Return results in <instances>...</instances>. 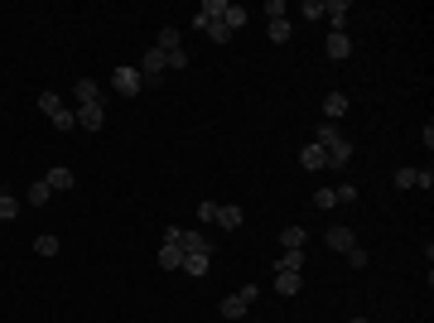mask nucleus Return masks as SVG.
<instances>
[{
    "instance_id": "obj_7",
    "label": "nucleus",
    "mask_w": 434,
    "mask_h": 323,
    "mask_svg": "<svg viewBox=\"0 0 434 323\" xmlns=\"http://www.w3.org/2000/svg\"><path fill=\"white\" fill-rule=\"evenodd\" d=\"M207 265H212V256H203V251H183V260H179V270H183V275H193V280H198V275H207Z\"/></svg>"
},
{
    "instance_id": "obj_23",
    "label": "nucleus",
    "mask_w": 434,
    "mask_h": 323,
    "mask_svg": "<svg viewBox=\"0 0 434 323\" xmlns=\"http://www.w3.org/2000/svg\"><path fill=\"white\" fill-rule=\"evenodd\" d=\"M179 260H183L179 246H159V270H179Z\"/></svg>"
},
{
    "instance_id": "obj_24",
    "label": "nucleus",
    "mask_w": 434,
    "mask_h": 323,
    "mask_svg": "<svg viewBox=\"0 0 434 323\" xmlns=\"http://www.w3.org/2000/svg\"><path fill=\"white\" fill-rule=\"evenodd\" d=\"M222 25H227V30H242V25H247V10L227 0V15H222Z\"/></svg>"
},
{
    "instance_id": "obj_37",
    "label": "nucleus",
    "mask_w": 434,
    "mask_h": 323,
    "mask_svg": "<svg viewBox=\"0 0 434 323\" xmlns=\"http://www.w3.org/2000/svg\"><path fill=\"white\" fill-rule=\"evenodd\" d=\"M415 188H424V193H429V188H434V174H429V169H420V174H415Z\"/></svg>"
},
{
    "instance_id": "obj_3",
    "label": "nucleus",
    "mask_w": 434,
    "mask_h": 323,
    "mask_svg": "<svg viewBox=\"0 0 434 323\" xmlns=\"http://www.w3.org/2000/svg\"><path fill=\"white\" fill-rule=\"evenodd\" d=\"M111 87H116V97H140V92H145V82H140L135 68H116V73H111Z\"/></svg>"
},
{
    "instance_id": "obj_26",
    "label": "nucleus",
    "mask_w": 434,
    "mask_h": 323,
    "mask_svg": "<svg viewBox=\"0 0 434 323\" xmlns=\"http://www.w3.org/2000/svg\"><path fill=\"white\" fill-rule=\"evenodd\" d=\"M10 217H20V198L0 193V222H10Z\"/></svg>"
},
{
    "instance_id": "obj_11",
    "label": "nucleus",
    "mask_w": 434,
    "mask_h": 323,
    "mask_svg": "<svg viewBox=\"0 0 434 323\" xmlns=\"http://www.w3.org/2000/svg\"><path fill=\"white\" fill-rule=\"evenodd\" d=\"M92 102H106V92L92 78H78V107H92Z\"/></svg>"
},
{
    "instance_id": "obj_33",
    "label": "nucleus",
    "mask_w": 434,
    "mask_h": 323,
    "mask_svg": "<svg viewBox=\"0 0 434 323\" xmlns=\"http://www.w3.org/2000/svg\"><path fill=\"white\" fill-rule=\"evenodd\" d=\"M314 208H338V198H333V188H319V193H314Z\"/></svg>"
},
{
    "instance_id": "obj_21",
    "label": "nucleus",
    "mask_w": 434,
    "mask_h": 323,
    "mask_svg": "<svg viewBox=\"0 0 434 323\" xmlns=\"http://www.w3.org/2000/svg\"><path fill=\"white\" fill-rule=\"evenodd\" d=\"M39 111H44V116H58V111H63V97H58V92H39Z\"/></svg>"
},
{
    "instance_id": "obj_31",
    "label": "nucleus",
    "mask_w": 434,
    "mask_h": 323,
    "mask_svg": "<svg viewBox=\"0 0 434 323\" xmlns=\"http://www.w3.org/2000/svg\"><path fill=\"white\" fill-rule=\"evenodd\" d=\"M415 174L420 169H396V188H415Z\"/></svg>"
},
{
    "instance_id": "obj_27",
    "label": "nucleus",
    "mask_w": 434,
    "mask_h": 323,
    "mask_svg": "<svg viewBox=\"0 0 434 323\" xmlns=\"http://www.w3.org/2000/svg\"><path fill=\"white\" fill-rule=\"evenodd\" d=\"M290 34H295L290 20H271V39H275V44H290Z\"/></svg>"
},
{
    "instance_id": "obj_20",
    "label": "nucleus",
    "mask_w": 434,
    "mask_h": 323,
    "mask_svg": "<svg viewBox=\"0 0 434 323\" xmlns=\"http://www.w3.org/2000/svg\"><path fill=\"white\" fill-rule=\"evenodd\" d=\"M155 49H164V54L183 49V44H179V30H174V25H164V30H159V44H155Z\"/></svg>"
},
{
    "instance_id": "obj_36",
    "label": "nucleus",
    "mask_w": 434,
    "mask_h": 323,
    "mask_svg": "<svg viewBox=\"0 0 434 323\" xmlns=\"http://www.w3.org/2000/svg\"><path fill=\"white\" fill-rule=\"evenodd\" d=\"M164 58H169V68H188V54H183V49H174V54H164Z\"/></svg>"
},
{
    "instance_id": "obj_9",
    "label": "nucleus",
    "mask_w": 434,
    "mask_h": 323,
    "mask_svg": "<svg viewBox=\"0 0 434 323\" xmlns=\"http://www.w3.org/2000/svg\"><path fill=\"white\" fill-rule=\"evenodd\" d=\"M217 222H222V227H227V232H237V227H242V222H247V212H242V208H237V203H217Z\"/></svg>"
},
{
    "instance_id": "obj_30",
    "label": "nucleus",
    "mask_w": 434,
    "mask_h": 323,
    "mask_svg": "<svg viewBox=\"0 0 434 323\" xmlns=\"http://www.w3.org/2000/svg\"><path fill=\"white\" fill-rule=\"evenodd\" d=\"M367 260H372V256H367L362 246H352V251H347V265H352V270H367Z\"/></svg>"
},
{
    "instance_id": "obj_29",
    "label": "nucleus",
    "mask_w": 434,
    "mask_h": 323,
    "mask_svg": "<svg viewBox=\"0 0 434 323\" xmlns=\"http://www.w3.org/2000/svg\"><path fill=\"white\" fill-rule=\"evenodd\" d=\"M207 39H212V44H227V39H232V30L217 20V25H207Z\"/></svg>"
},
{
    "instance_id": "obj_15",
    "label": "nucleus",
    "mask_w": 434,
    "mask_h": 323,
    "mask_svg": "<svg viewBox=\"0 0 434 323\" xmlns=\"http://www.w3.org/2000/svg\"><path fill=\"white\" fill-rule=\"evenodd\" d=\"M323 116H328V121L347 116V92H328V97H323Z\"/></svg>"
},
{
    "instance_id": "obj_34",
    "label": "nucleus",
    "mask_w": 434,
    "mask_h": 323,
    "mask_svg": "<svg viewBox=\"0 0 434 323\" xmlns=\"http://www.w3.org/2000/svg\"><path fill=\"white\" fill-rule=\"evenodd\" d=\"M266 15H271V20H285L290 10H285V0H266Z\"/></svg>"
},
{
    "instance_id": "obj_1",
    "label": "nucleus",
    "mask_w": 434,
    "mask_h": 323,
    "mask_svg": "<svg viewBox=\"0 0 434 323\" xmlns=\"http://www.w3.org/2000/svg\"><path fill=\"white\" fill-rule=\"evenodd\" d=\"M256 299H261V285H242L237 294H227V299H222V318H242Z\"/></svg>"
},
{
    "instance_id": "obj_25",
    "label": "nucleus",
    "mask_w": 434,
    "mask_h": 323,
    "mask_svg": "<svg viewBox=\"0 0 434 323\" xmlns=\"http://www.w3.org/2000/svg\"><path fill=\"white\" fill-rule=\"evenodd\" d=\"M275 270H304V251H285V256L275 260Z\"/></svg>"
},
{
    "instance_id": "obj_13",
    "label": "nucleus",
    "mask_w": 434,
    "mask_h": 323,
    "mask_svg": "<svg viewBox=\"0 0 434 323\" xmlns=\"http://www.w3.org/2000/svg\"><path fill=\"white\" fill-rule=\"evenodd\" d=\"M44 183H49L54 193H68V188H73V169H63V164H54V169L44 174Z\"/></svg>"
},
{
    "instance_id": "obj_8",
    "label": "nucleus",
    "mask_w": 434,
    "mask_h": 323,
    "mask_svg": "<svg viewBox=\"0 0 434 323\" xmlns=\"http://www.w3.org/2000/svg\"><path fill=\"white\" fill-rule=\"evenodd\" d=\"M299 285H304V275H299V270H275V294H285V299H290V294H299Z\"/></svg>"
},
{
    "instance_id": "obj_4",
    "label": "nucleus",
    "mask_w": 434,
    "mask_h": 323,
    "mask_svg": "<svg viewBox=\"0 0 434 323\" xmlns=\"http://www.w3.org/2000/svg\"><path fill=\"white\" fill-rule=\"evenodd\" d=\"M73 116H78V131H102V121H106V102H92V107H78Z\"/></svg>"
},
{
    "instance_id": "obj_18",
    "label": "nucleus",
    "mask_w": 434,
    "mask_h": 323,
    "mask_svg": "<svg viewBox=\"0 0 434 323\" xmlns=\"http://www.w3.org/2000/svg\"><path fill=\"white\" fill-rule=\"evenodd\" d=\"M304 241H309L304 227H285V232H280V246H285V251H304Z\"/></svg>"
},
{
    "instance_id": "obj_35",
    "label": "nucleus",
    "mask_w": 434,
    "mask_h": 323,
    "mask_svg": "<svg viewBox=\"0 0 434 323\" xmlns=\"http://www.w3.org/2000/svg\"><path fill=\"white\" fill-rule=\"evenodd\" d=\"M198 222H217V203H198Z\"/></svg>"
},
{
    "instance_id": "obj_10",
    "label": "nucleus",
    "mask_w": 434,
    "mask_h": 323,
    "mask_svg": "<svg viewBox=\"0 0 434 323\" xmlns=\"http://www.w3.org/2000/svg\"><path fill=\"white\" fill-rule=\"evenodd\" d=\"M323 54H328V58H338V63H343V58H347V54H352V39H347V34H328V39H323Z\"/></svg>"
},
{
    "instance_id": "obj_38",
    "label": "nucleus",
    "mask_w": 434,
    "mask_h": 323,
    "mask_svg": "<svg viewBox=\"0 0 434 323\" xmlns=\"http://www.w3.org/2000/svg\"><path fill=\"white\" fill-rule=\"evenodd\" d=\"M352 323H372V318H352Z\"/></svg>"
},
{
    "instance_id": "obj_14",
    "label": "nucleus",
    "mask_w": 434,
    "mask_h": 323,
    "mask_svg": "<svg viewBox=\"0 0 434 323\" xmlns=\"http://www.w3.org/2000/svg\"><path fill=\"white\" fill-rule=\"evenodd\" d=\"M179 251H203V256H212V241H207L203 232H179Z\"/></svg>"
},
{
    "instance_id": "obj_5",
    "label": "nucleus",
    "mask_w": 434,
    "mask_h": 323,
    "mask_svg": "<svg viewBox=\"0 0 434 323\" xmlns=\"http://www.w3.org/2000/svg\"><path fill=\"white\" fill-rule=\"evenodd\" d=\"M323 15H328L333 34H347V0H323Z\"/></svg>"
},
{
    "instance_id": "obj_32",
    "label": "nucleus",
    "mask_w": 434,
    "mask_h": 323,
    "mask_svg": "<svg viewBox=\"0 0 434 323\" xmlns=\"http://www.w3.org/2000/svg\"><path fill=\"white\" fill-rule=\"evenodd\" d=\"M333 198H338V203H357V188H352V183H338Z\"/></svg>"
},
{
    "instance_id": "obj_2",
    "label": "nucleus",
    "mask_w": 434,
    "mask_h": 323,
    "mask_svg": "<svg viewBox=\"0 0 434 323\" xmlns=\"http://www.w3.org/2000/svg\"><path fill=\"white\" fill-rule=\"evenodd\" d=\"M164 68H169L164 49H150V54H140V68H135V73H140V82L150 87V82H159V73H164Z\"/></svg>"
},
{
    "instance_id": "obj_12",
    "label": "nucleus",
    "mask_w": 434,
    "mask_h": 323,
    "mask_svg": "<svg viewBox=\"0 0 434 323\" xmlns=\"http://www.w3.org/2000/svg\"><path fill=\"white\" fill-rule=\"evenodd\" d=\"M299 164H304V169H328V155H323V145H314V140H309V145L299 150Z\"/></svg>"
},
{
    "instance_id": "obj_22",
    "label": "nucleus",
    "mask_w": 434,
    "mask_h": 323,
    "mask_svg": "<svg viewBox=\"0 0 434 323\" xmlns=\"http://www.w3.org/2000/svg\"><path fill=\"white\" fill-rule=\"evenodd\" d=\"M49 198H54V188H49L44 179H34V183H30V203H34V208H44Z\"/></svg>"
},
{
    "instance_id": "obj_16",
    "label": "nucleus",
    "mask_w": 434,
    "mask_h": 323,
    "mask_svg": "<svg viewBox=\"0 0 434 323\" xmlns=\"http://www.w3.org/2000/svg\"><path fill=\"white\" fill-rule=\"evenodd\" d=\"M323 155H328V169H343V164L352 159V145H347V140H333Z\"/></svg>"
},
{
    "instance_id": "obj_17",
    "label": "nucleus",
    "mask_w": 434,
    "mask_h": 323,
    "mask_svg": "<svg viewBox=\"0 0 434 323\" xmlns=\"http://www.w3.org/2000/svg\"><path fill=\"white\" fill-rule=\"evenodd\" d=\"M333 140H343V131H338L333 121H319V126H314V145H323V150H328Z\"/></svg>"
},
{
    "instance_id": "obj_28",
    "label": "nucleus",
    "mask_w": 434,
    "mask_h": 323,
    "mask_svg": "<svg viewBox=\"0 0 434 323\" xmlns=\"http://www.w3.org/2000/svg\"><path fill=\"white\" fill-rule=\"evenodd\" d=\"M49 121H54V126H58V131H78V116H73V111H68V107H63V111H58V116H49Z\"/></svg>"
},
{
    "instance_id": "obj_6",
    "label": "nucleus",
    "mask_w": 434,
    "mask_h": 323,
    "mask_svg": "<svg viewBox=\"0 0 434 323\" xmlns=\"http://www.w3.org/2000/svg\"><path fill=\"white\" fill-rule=\"evenodd\" d=\"M323 241H328L333 251H343V256H347L352 246H357V236H352V227H328V232H323Z\"/></svg>"
},
{
    "instance_id": "obj_19",
    "label": "nucleus",
    "mask_w": 434,
    "mask_h": 323,
    "mask_svg": "<svg viewBox=\"0 0 434 323\" xmlns=\"http://www.w3.org/2000/svg\"><path fill=\"white\" fill-rule=\"evenodd\" d=\"M34 251H39V256H58V251H63V241H58L54 232H44V236H34Z\"/></svg>"
}]
</instances>
